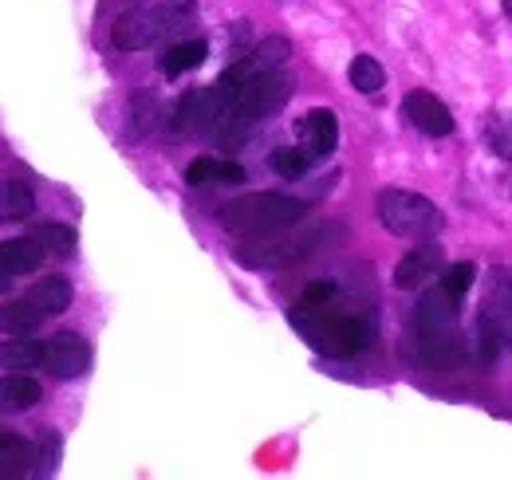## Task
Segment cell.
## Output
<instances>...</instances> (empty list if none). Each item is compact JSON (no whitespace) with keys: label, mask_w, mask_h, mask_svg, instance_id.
Wrapping results in <instances>:
<instances>
[{"label":"cell","mask_w":512,"mask_h":480,"mask_svg":"<svg viewBox=\"0 0 512 480\" xmlns=\"http://www.w3.org/2000/svg\"><path fill=\"white\" fill-rule=\"evenodd\" d=\"M292 327L308 339V347H316L327 359H351L359 351L371 347V323L363 315H351V311H335V303H323V307H304L296 303L292 307Z\"/></svg>","instance_id":"1"},{"label":"cell","mask_w":512,"mask_h":480,"mask_svg":"<svg viewBox=\"0 0 512 480\" xmlns=\"http://www.w3.org/2000/svg\"><path fill=\"white\" fill-rule=\"evenodd\" d=\"M308 213V205L300 197L288 193H245L237 201H225L217 209V221L237 233V237H264V233H280L300 225Z\"/></svg>","instance_id":"2"},{"label":"cell","mask_w":512,"mask_h":480,"mask_svg":"<svg viewBox=\"0 0 512 480\" xmlns=\"http://www.w3.org/2000/svg\"><path fill=\"white\" fill-rule=\"evenodd\" d=\"M457 307L461 303L449 300L438 288H430L422 300H418V311H414V331H418V347H422V359L430 362L434 370H453L461 362V327H457Z\"/></svg>","instance_id":"3"},{"label":"cell","mask_w":512,"mask_h":480,"mask_svg":"<svg viewBox=\"0 0 512 480\" xmlns=\"http://www.w3.org/2000/svg\"><path fill=\"white\" fill-rule=\"evenodd\" d=\"M197 8L193 0H162V4H150V8H134L123 12L111 28V40L119 52H146L154 44H162L166 36L190 28Z\"/></svg>","instance_id":"4"},{"label":"cell","mask_w":512,"mask_h":480,"mask_svg":"<svg viewBox=\"0 0 512 480\" xmlns=\"http://www.w3.org/2000/svg\"><path fill=\"white\" fill-rule=\"evenodd\" d=\"M512 335V268L497 264L485 276V296L477 311V362L493 366L505 339Z\"/></svg>","instance_id":"5"},{"label":"cell","mask_w":512,"mask_h":480,"mask_svg":"<svg viewBox=\"0 0 512 480\" xmlns=\"http://www.w3.org/2000/svg\"><path fill=\"white\" fill-rule=\"evenodd\" d=\"M375 209H379L383 229L394 233V237L422 240V237H434L442 229V209L430 197L410 193V189H383L379 201H375Z\"/></svg>","instance_id":"6"},{"label":"cell","mask_w":512,"mask_h":480,"mask_svg":"<svg viewBox=\"0 0 512 480\" xmlns=\"http://www.w3.org/2000/svg\"><path fill=\"white\" fill-rule=\"evenodd\" d=\"M323 229H304V233H288V229H280V233H264V237L249 240V244H237V260L245 264V268H253V272H272V268H292L296 260H304L316 244H320Z\"/></svg>","instance_id":"7"},{"label":"cell","mask_w":512,"mask_h":480,"mask_svg":"<svg viewBox=\"0 0 512 480\" xmlns=\"http://www.w3.org/2000/svg\"><path fill=\"white\" fill-rule=\"evenodd\" d=\"M434 276H442V244H434L430 237H422V244H414L394 264V288H402V292H414Z\"/></svg>","instance_id":"8"},{"label":"cell","mask_w":512,"mask_h":480,"mask_svg":"<svg viewBox=\"0 0 512 480\" xmlns=\"http://www.w3.org/2000/svg\"><path fill=\"white\" fill-rule=\"evenodd\" d=\"M44 366H48L56 378H79V374H87V366H91V347H87V339L75 335V331L52 335V339L44 343Z\"/></svg>","instance_id":"9"},{"label":"cell","mask_w":512,"mask_h":480,"mask_svg":"<svg viewBox=\"0 0 512 480\" xmlns=\"http://www.w3.org/2000/svg\"><path fill=\"white\" fill-rule=\"evenodd\" d=\"M402 115L410 119V126H414L418 134H426V138H446V134H453V115H449V107L438 95H430V91H410V95L402 99Z\"/></svg>","instance_id":"10"},{"label":"cell","mask_w":512,"mask_h":480,"mask_svg":"<svg viewBox=\"0 0 512 480\" xmlns=\"http://www.w3.org/2000/svg\"><path fill=\"white\" fill-rule=\"evenodd\" d=\"M296 134H300V142H304V150L312 158H327L339 146V119H335V111L316 107V111H308L304 119L296 122Z\"/></svg>","instance_id":"11"},{"label":"cell","mask_w":512,"mask_h":480,"mask_svg":"<svg viewBox=\"0 0 512 480\" xmlns=\"http://www.w3.org/2000/svg\"><path fill=\"white\" fill-rule=\"evenodd\" d=\"M36 465V445L20 433H0V480L28 477Z\"/></svg>","instance_id":"12"},{"label":"cell","mask_w":512,"mask_h":480,"mask_svg":"<svg viewBox=\"0 0 512 480\" xmlns=\"http://www.w3.org/2000/svg\"><path fill=\"white\" fill-rule=\"evenodd\" d=\"M44 244L36 237H16V240H0V264L12 272V276H24V272H36L44 264Z\"/></svg>","instance_id":"13"},{"label":"cell","mask_w":512,"mask_h":480,"mask_svg":"<svg viewBox=\"0 0 512 480\" xmlns=\"http://www.w3.org/2000/svg\"><path fill=\"white\" fill-rule=\"evenodd\" d=\"M40 402V382L28 374H8L0 378V414H24Z\"/></svg>","instance_id":"14"},{"label":"cell","mask_w":512,"mask_h":480,"mask_svg":"<svg viewBox=\"0 0 512 480\" xmlns=\"http://www.w3.org/2000/svg\"><path fill=\"white\" fill-rule=\"evenodd\" d=\"M36 213V193L24 178L0 181V225L4 221H24Z\"/></svg>","instance_id":"15"},{"label":"cell","mask_w":512,"mask_h":480,"mask_svg":"<svg viewBox=\"0 0 512 480\" xmlns=\"http://www.w3.org/2000/svg\"><path fill=\"white\" fill-rule=\"evenodd\" d=\"M209 56V48H205V40H182V44H170L166 52H162V60H158V71L162 75H182V71H193V67H201Z\"/></svg>","instance_id":"16"},{"label":"cell","mask_w":512,"mask_h":480,"mask_svg":"<svg viewBox=\"0 0 512 480\" xmlns=\"http://www.w3.org/2000/svg\"><path fill=\"white\" fill-rule=\"evenodd\" d=\"M28 300L36 303L44 315H64L67 307H71V284H67L64 276H44L40 284L28 288Z\"/></svg>","instance_id":"17"},{"label":"cell","mask_w":512,"mask_h":480,"mask_svg":"<svg viewBox=\"0 0 512 480\" xmlns=\"http://www.w3.org/2000/svg\"><path fill=\"white\" fill-rule=\"evenodd\" d=\"M40 319H44V311L28 300V296L0 307V331L4 335H32L40 327Z\"/></svg>","instance_id":"18"},{"label":"cell","mask_w":512,"mask_h":480,"mask_svg":"<svg viewBox=\"0 0 512 480\" xmlns=\"http://www.w3.org/2000/svg\"><path fill=\"white\" fill-rule=\"evenodd\" d=\"M44 362V343H32V339H20V335H8L0 343V366L4 370H32Z\"/></svg>","instance_id":"19"},{"label":"cell","mask_w":512,"mask_h":480,"mask_svg":"<svg viewBox=\"0 0 512 480\" xmlns=\"http://www.w3.org/2000/svg\"><path fill=\"white\" fill-rule=\"evenodd\" d=\"M347 79H351V87H355L359 95H379L386 83V71L375 56H355L351 67H347Z\"/></svg>","instance_id":"20"},{"label":"cell","mask_w":512,"mask_h":480,"mask_svg":"<svg viewBox=\"0 0 512 480\" xmlns=\"http://www.w3.org/2000/svg\"><path fill=\"white\" fill-rule=\"evenodd\" d=\"M485 146L497 158L512 162V111H501V115H489L485 119Z\"/></svg>","instance_id":"21"},{"label":"cell","mask_w":512,"mask_h":480,"mask_svg":"<svg viewBox=\"0 0 512 480\" xmlns=\"http://www.w3.org/2000/svg\"><path fill=\"white\" fill-rule=\"evenodd\" d=\"M268 162H272V170H276L280 178H304L316 158H312L304 146H280V150H272Z\"/></svg>","instance_id":"22"},{"label":"cell","mask_w":512,"mask_h":480,"mask_svg":"<svg viewBox=\"0 0 512 480\" xmlns=\"http://www.w3.org/2000/svg\"><path fill=\"white\" fill-rule=\"evenodd\" d=\"M473 280H477V264L473 260H461V264H453L446 268L442 276H438V284H442V292H446L449 300H465V292L473 288Z\"/></svg>","instance_id":"23"},{"label":"cell","mask_w":512,"mask_h":480,"mask_svg":"<svg viewBox=\"0 0 512 480\" xmlns=\"http://www.w3.org/2000/svg\"><path fill=\"white\" fill-rule=\"evenodd\" d=\"M32 237L44 244V252L48 256H75V233L67 229V225H40Z\"/></svg>","instance_id":"24"},{"label":"cell","mask_w":512,"mask_h":480,"mask_svg":"<svg viewBox=\"0 0 512 480\" xmlns=\"http://www.w3.org/2000/svg\"><path fill=\"white\" fill-rule=\"evenodd\" d=\"M335 296H339V288H335L331 280H320V284H308V288H304L300 303H304V307H323V303H335Z\"/></svg>","instance_id":"25"},{"label":"cell","mask_w":512,"mask_h":480,"mask_svg":"<svg viewBox=\"0 0 512 480\" xmlns=\"http://www.w3.org/2000/svg\"><path fill=\"white\" fill-rule=\"evenodd\" d=\"M186 181L190 185H217V158H197V162H190Z\"/></svg>","instance_id":"26"},{"label":"cell","mask_w":512,"mask_h":480,"mask_svg":"<svg viewBox=\"0 0 512 480\" xmlns=\"http://www.w3.org/2000/svg\"><path fill=\"white\" fill-rule=\"evenodd\" d=\"M56 461H60V441L48 433V449H44V441H40V449H36V473H56Z\"/></svg>","instance_id":"27"},{"label":"cell","mask_w":512,"mask_h":480,"mask_svg":"<svg viewBox=\"0 0 512 480\" xmlns=\"http://www.w3.org/2000/svg\"><path fill=\"white\" fill-rule=\"evenodd\" d=\"M245 181V166L237 162H217V185H241Z\"/></svg>","instance_id":"28"},{"label":"cell","mask_w":512,"mask_h":480,"mask_svg":"<svg viewBox=\"0 0 512 480\" xmlns=\"http://www.w3.org/2000/svg\"><path fill=\"white\" fill-rule=\"evenodd\" d=\"M12 280H16V276H12V272L0 264V292H8V288H12Z\"/></svg>","instance_id":"29"},{"label":"cell","mask_w":512,"mask_h":480,"mask_svg":"<svg viewBox=\"0 0 512 480\" xmlns=\"http://www.w3.org/2000/svg\"><path fill=\"white\" fill-rule=\"evenodd\" d=\"M505 12H509V20H512V0H505Z\"/></svg>","instance_id":"30"},{"label":"cell","mask_w":512,"mask_h":480,"mask_svg":"<svg viewBox=\"0 0 512 480\" xmlns=\"http://www.w3.org/2000/svg\"><path fill=\"white\" fill-rule=\"evenodd\" d=\"M509 343H512V335H509Z\"/></svg>","instance_id":"31"}]
</instances>
